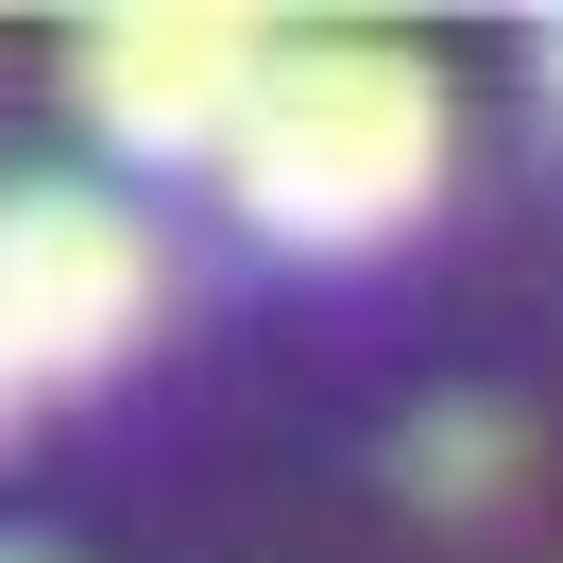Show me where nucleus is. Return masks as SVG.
<instances>
[{
  "label": "nucleus",
  "mask_w": 563,
  "mask_h": 563,
  "mask_svg": "<svg viewBox=\"0 0 563 563\" xmlns=\"http://www.w3.org/2000/svg\"><path fill=\"white\" fill-rule=\"evenodd\" d=\"M222 188H240L256 240L358 256V240H393L444 188V86L393 35H290L274 86H256V120H240V154H222Z\"/></svg>",
  "instance_id": "f257e3e1"
},
{
  "label": "nucleus",
  "mask_w": 563,
  "mask_h": 563,
  "mask_svg": "<svg viewBox=\"0 0 563 563\" xmlns=\"http://www.w3.org/2000/svg\"><path fill=\"white\" fill-rule=\"evenodd\" d=\"M274 52H290V35H256V18H222V0H120V18L69 35V103H86L103 154L188 172V154H240Z\"/></svg>",
  "instance_id": "f03ea898"
},
{
  "label": "nucleus",
  "mask_w": 563,
  "mask_h": 563,
  "mask_svg": "<svg viewBox=\"0 0 563 563\" xmlns=\"http://www.w3.org/2000/svg\"><path fill=\"white\" fill-rule=\"evenodd\" d=\"M137 324H154V240L103 188H0V376L86 393Z\"/></svg>",
  "instance_id": "7ed1b4c3"
},
{
  "label": "nucleus",
  "mask_w": 563,
  "mask_h": 563,
  "mask_svg": "<svg viewBox=\"0 0 563 563\" xmlns=\"http://www.w3.org/2000/svg\"><path fill=\"white\" fill-rule=\"evenodd\" d=\"M427 495H444V512H461V495H495V461H512V427H495V410H427Z\"/></svg>",
  "instance_id": "20e7f679"
},
{
  "label": "nucleus",
  "mask_w": 563,
  "mask_h": 563,
  "mask_svg": "<svg viewBox=\"0 0 563 563\" xmlns=\"http://www.w3.org/2000/svg\"><path fill=\"white\" fill-rule=\"evenodd\" d=\"M547 103H563V18H547Z\"/></svg>",
  "instance_id": "39448f33"
},
{
  "label": "nucleus",
  "mask_w": 563,
  "mask_h": 563,
  "mask_svg": "<svg viewBox=\"0 0 563 563\" xmlns=\"http://www.w3.org/2000/svg\"><path fill=\"white\" fill-rule=\"evenodd\" d=\"M18 410H35V393H18V376H0V427H18Z\"/></svg>",
  "instance_id": "423d86ee"
},
{
  "label": "nucleus",
  "mask_w": 563,
  "mask_h": 563,
  "mask_svg": "<svg viewBox=\"0 0 563 563\" xmlns=\"http://www.w3.org/2000/svg\"><path fill=\"white\" fill-rule=\"evenodd\" d=\"M0 563H18V547H0Z\"/></svg>",
  "instance_id": "0eeeda50"
}]
</instances>
